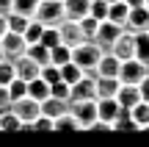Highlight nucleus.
Listing matches in <instances>:
<instances>
[{
  "mask_svg": "<svg viewBox=\"0 0 149 147\" xmlns=\"http://www.w3.org/2000/svg\"><path fill=\"white\" fill-rule=\"evenodd\" d=\"M100 56H102V50L94 42H80L77 47H72V61L88 78H97V61H100Z\"/></svg>",
  "mask_w": 149,
  "mask_h": 147,
  "instance_id": "nucleus-1",
  "label": "nucleus"
},
{
  "mask_svg": "<svg viewBox=\"0 0 149 147\" xmlns=\"http://www.w3.org/2000/svg\"><path fill=\"white\" fill-rule=\"evenodd\" d=\"M31 20L42 22L44 28H58L61 22L66 20L64 17V6H61V0H39L36 11H33Z\"/></svg>",
  "mask_w": 149,
  "mask_h": 147,
  "instance_id": "nucleus-2",
  "label": "nucleus"
},
{
  "mask_svg": "<svg viewBox=\"0 0 149 147\" xmlns=\"http://www.w3.org/2000/svg\"><path fill=\"white\" fill-rule=\"evenodd\" d=\"M69 114L77 120L80 131H88L97 122V100H77V103H69Z\"/></svg>",
  "mask_w": 149,
  "mask_h": 147,
  "instance_id": "nucleus-3",
  "label": "nucleus"
},
{
  "mask_svg": "<svg viewBox=\"0 0 149 147\" xmlns=\"http://www.w3.org/2000/svg\"><path fill=\"white\" fill-rule=\"evenodd\" d=\"M122 31H124L122 25H116V22H111V20H102L100 25H97V33H94V39H91V42H94L102 53H108V50H111V44L119 39V33H122Z\"/></svg>",
  "mask_w": 149,
  "mask_h": 147,
  "instance_id": "nucleus-4",
  "label": "nucleus"
},
{
  "mask_svg": "<svg viewBox=\"0 0 149 147\" xmlns=\"http://www.w3.org/2000/svg\"><path fill=\"white\" fill-rule=\"evenodd\" d=\"M25 47H28L25 36L17 33V31H6L3 36H0V50H3V58H6V61L19 58V56L25 53Z\"/></svg>",
  "mask_w": 149,
  "mask_h": 147,
  "instance_id": "nucleus-5",
  "label": "nucleus"
},
{
  "mask_svg": "<svg viewBox=\"0 0 149 147\" xmlns=\"http://www.w3.org/2000/svg\"><path fill=\"white\" fill-rule=\"evenodd\" d=\"M144 75H146L144 61H138V58H124V61H119V75H116L119 83H133V86H138Z\"/></svg>",
  "mask_w": 149,
  "mask_h": 147,
  "instance_id": "nucleus-6",
  "label": "nucleus"
},
{
  "mask_svg": "<svg viewBox=\"0 0 149 147\" xmlns=\"http://www.w3.org/2000/svg\"><path fill=\"white\" fill-rule=\"evenodd\" d=\"M124 31H130V33H149V6H135V8L127 11Z\"/></svg>",
  "mask_w": 149,
  "mask_h": 147,
  "instance_id": "nucleus-7",
  "label": "nucleus"
},
{
  "mask_svg": "<svg viewBox=\"0 0 149 147\" xmlns=\"http://www.w3.org/2000/svg\"><path fill=\"white\" fill-rule=\"evenodd\" d=\"M8 108L14 111L17 117H19V122H31V120H36V117L42 114V108H39V100L28 97V94H22V97L11 100V106H8Z\"/></svg>",
  "mask_w": 149,
  "mask_h": 147,
  "instance_id": "nucleus-8",
  "label": "nucleus"
},
{
  "mask_svg": "<svg viewBox=\"0 0 149 147\" xmlns=\"http://www.w3.org/2000/svg\"><path fill=\"white\" fill-rule=\"evenodd\" d=\"M133 50H135V36H133L130 31H122V33H119V39L111 44L108 53L116 56L119 61H124V58H133Z\"/></svg>",
  "mask_w": 149,
  "mask_h": 147,
  "instance_id": "nucleus-9",
  "label": "nucleus"
},
{
  "mask_svg": "<svg viewBox=\"0 0 149 147\" xmlns=\"http://www.w3.org/2000/svg\"><path fill=\"white\" fill-rule=\"evenodd\" d=\"M77 100H97V94H94V78L83 75L80 81H74L69 86V103H77Z\"/></svg>",
  "mask_w": 149,
  "mask_h": 147,
  "instance_id": "nucleus-10",
  "label": "nucleus"
},
{
  "mask_svg": "<svg viewBox=\"0 0 149 147\" xmlns=\"http://www.w3.org/2000/svg\"><path fill=\"white\" fill-rule=\"evenodd\" d=\"M58 36H61V44H66V47H77L80 42H86L83 39V31H80V25L74 20H64L58 25Z\"/></svg>",
  "mask_w": 149,
  "mask_h": 147,
  "instance_id": "nucleus-11",
  "label": "nucleus"
},
{
  "mask_svg": "<svg viewBox=\"0 0 149 147\" xmlns=\"http://www.w3.org/2000/svg\"><path fill=\"white\" fill-rule=\"evenodd\" d=\"M11 64H14V75L22 78V81H33V78H39V70H42V67H39L33 58H28L25 53H22L19 58H14Z\"/></svg>",
  "mask_w": 149,
  "mask_h": 147,
  "instance_id": "nucleus-12",
  "label": "nucleus"
},
{
  "mask_svg": "<svg viewBox=\"0 0 149 147\" xmlns=\"http://www.w3.org/2000/svg\"><path fill=\"white\" fill-rule=\"evenodd\" d=\"M39 108H42L44 117H50V120H55V117L66 114L69 111V100H61V97H53V94H47V97L39 103Z\"/></svg>",
  "mask_w": 149,
  "mask_h": 147,
  "instance_id": "nucleus-13",
  "label": "nucleus"
},
{
  "mask_svg": "<svg viewBox=\"0 0 149 147\" xmlns=\"http://www.w3.org/2000/svg\"><path fill=\"white\" fill-rule=\"evenodd\" d=\"M116 92H119V78H108V75H97L94 78V94H97V100L116 97Z\"/></svg>",
  "mask_w": 149,
  "mask_h": 147,
  "instance_id": "nucleus-14",
  "label": "nucleus"
},
{
  "mask_svg": "<svg viewBox=\"0 0 149 147\" xmlns=\"http://www.w3.org/2000/svg\"><path fill=\"white\" fill-rule=\"evenodd\" d=\"M88 3L91 0H61V6H64V17L66 20H83V17H88Z\"/></svg>",
  "mask_w": 149,
  "mask_h": 147,
  "instance_id": "nucleus-15",
  "label": "nucleus"
},
{
  "mask_svg": "<svg viewBox=\"0 0 149 147\" xmlns=\"http://www.w3.org/2000/svg\"><path fill=\"white\" fill-rule=\"evenodd\" d=\"M138 100H141L138 86H133V83H119V92H116V103H119V106H124V108H133Z\"/></svg>",
  "mask_w": 149,
  "mask_h": 147,
  "instance_id": "nucleus-16",
  "label": "nucleus"
},
{
  "mask_svg": "<svg viewBox=\"0 0 149 147\" xmlns=\"http://www.w3.org/2000/svg\"><path fill=\"white\" fill-rule=\"evenodd\" d=\"M119 114V103H116V97H102V100H97V120H102V122H113V117Z\"/></svg>",
  "mask_w": 149,
  "mask_h": 147,
  "instance_id": "nucleus-17",
  "label": "nucleus"
},
{
  "mask_svg": "<svg viewBox=\"0 0 149 147\" xmlns=\"http://www.w3.org/2000/svg\"><path fill=\"white\" fill-rule=\"evenodd\" d=\"M97 75H108V78H116L119 75V58L111 53H102L100 61H97Z\"/></svg>",
  "mask_w": 149,
  "mask_h": 147,
  "instance_id": "nucleus-18",
  "label": "nucleus"
},
{
  "mask_svg": "<svg viewBox=\"0 0 149 147\" xmlns=\"http://www.w3.org/2000/svg\"><path fill=\"white\" fill-rule=\"evenodd\" d=\"M25 56H28V58H33L39 67L50 64V47H44L42 42H33V44H28V47H25Z\"/></svg>",
  "mask_w": 149,
  "mask_h": 147,
  "instance_id": "nucleus-19",
  "label": "nucleus"
},
{
  "mask_svg": "<svg viewBox=\"0 0 149 147\" xmlns=\"http://www.w3.org/2000/svg\"><path fill=\"white\" fill-rule=\"evenodd\" d=\"M25 94L42 103V100L50 94V83H47V81H42V78H33V81H28V89H25Z\"/></svg>",
  "mask_w": 149,
  "mask_h": 147,
  "instance_id": "nucleus-20",
  "label": "nucleus"
},
{
  "mask_svg": "<svg viewBox=\"0 0 149 147\" xmlns=\"http://www.w3.org/2000/svg\"><path fill=\"white\" fill-rule=\"evenodd\" d=\"M127 11H130V6L124 3V0H116V3H108V20L124 28V20H127Z\"/></svg>",
  "mask_w": 149,
  "mask_h": 147,
  "instance_id": "nucleus-21",
  "label": "nucleus"
},
{
  "mask_svg": "<svg viewBox=\"0 0 149 147\" xmlns=\"http://www.w3.org/2000/svg\"><path fill=\"white\" fill-rule=\"evenodd\" d=\"M135 36V50H133V58L144 61V67L149 64V33H133Z\"/></svg>",
  "mask_w": 149,
  "mask_h": 147,
  "instance_id": "nucleus-22",
  "label": "nucleus"
},
{
  "mask_svg": "<svg viewBox=\"0 0 149 147\" xmlns=\"http://www.w3.org/2000/svg\"><path fill=\"white\" fill-rule=\"evenodd\" d=\"M66 61H72V47H66V44H55V47H50V64H55V67H61V64H66Z\"/></svg>",
  "mask_w": 149,
  "mask_h": 147,
  "instance_id": "nucleus-23",
  "label": "nucleus"
},
{
  "mask_svg": "<svg viewBox=\"0 0 149 147\" xmlns=\"http://www.w3.org/2000/svg\"><path fill=\"white\" fill-rule=\"evenodd\" d=\"M58 70H61V81L69 83V86H72L74 81H80V78H83V70H80L74 61H66V64H61Z\"/></svg>",
  "mask_w": 149,
  "mask_h": 147,
  "instance_id": "nucleus-24",
  "label": "nucleus"
},
{
  "mask_svg": "<svg viewBox=\"0 0 149 147\" xmlns=\"http://www.w3.org/2000/svg\"><path fill=\"white\" fill-rule=\"evenodd\" d=\"M130 114H133V120L138 122L141 128H149V103L146 100H138V103L130 108Z\"/></svg>",
  "mask_w": 149,
  "mask_h": 147,
  "instance_id": "nucleus-25",
  "label": "nucleus"
},
{
  "mask_svg": "<svg viewBox=\"0 0 149 147\" xmlns=\"http://www.w3.org/2000/svg\"><path fill=\"white\" fill-rule=\"evenodd\" d=\"M28 22H31V17H25V14H17V11H8V14H6V25H8V31L22 33L28 28Z\"/></svg>",
  "mask_w": 149,
  "mask_h": 147,
  "instance_id": "nucleus-26",
  "label": "nucleus"
},
{
  "mask_svg": "<svg viewBox=\"0 0 149 147\" xmlns=\"http://www.w3.org/2000/svg\"><path fill=\"white\" fill-rule=\"evenodd\" d=\"M53 131H80V125H77V120H74L69 111H66V114L53 120Z\"/></svg>",
  "mask_w": 149,
  "mask_h": 147,
  "instance_id": "nucleus-27",
  "label": "nucleus"
},
{
  "mask_svg": "<svg viewBox=\"0 0 149 147\" xmlns=\"http://www.w3.org/2000/svg\"><path fill=\"white\" fill-rule=\"evenodd\" d=\"M19 117L14 114L11 108H6V111H0V131H19Z\"/></svg>",
  "mask_w": 149,
  "mask_h": 147,
  "instance_id": "nucleus-28",
  "label": "nucleus"
},
{
  "mask_svg": "<svg viewBox=\"0 0 149 147\" xmlns=\"http://www.w3.org/2000/svg\"><path fill=\"white\" fill-rule=\"evenodd\" d=\"M42 31H44L42 22L31 20V22H28V28L22 31V36H25V42H28V44H33V42H39V39H42Z\"/></svg>",
  "mask_w": 149,
  "mask_h": 147,
  "instance_id": "nucleus-29",
  "label": "nucleus"
},
{
  "mask_svg": "<svg viewBox=\"0 0 149 147\" xmlns=\"http://www.w3.org/2000/svg\"><path fill=\"white\" fill-rule=\"evenodd\" d=\"M77 25H80V31H83V39H86V42H91L94 33H97L100 20H94V17H83V20H77Z\"/></svg>",
  "mask_w": 149,
  "mask_h": 147,
  "instance_id": "nucleus-30",
  "label": "nucleus"
},
{
  "mask_svg": "<svg viewBox=\"0 0 149 147\" xmlns=\"http://www.w3.org/2000/svg\"><path fill=\"white\" fill-rule=\"evenodd\" d=\"M88 17H94V20H108V3L105 0H91L88 3Z\"/></svg>",
  "mask_w": 149,
  "mask_h": 147,
  "instance_id": "nucleus-31",
  "label": "nucleus"
},
{
  "mask_svg": "<svg viewBox=\"0 0 149 147\" xmlns=\"http://www.w3.org/2000/svg\"><path fill=\"white\" fill-rule=\"evenodd\" d=\"M36 6H39V0H14L11 11H17V14H25V17H33Z\"/></svg>",
  "mask_w": 149,
  "mask_h": 147,
  "instance_id": "nucleus-32",
  "label": "nucleus"
},
{
  "mask_svg": "<svg viewBox=\"0 0 149 147\" xmlns=\"http://www.w3.org/2000/svg\"><path fill=\"white\" fill-rule=\"evenodd\" d=\"M6 89H8V97L11 100H17V97H22V94H25V89H28V81H22V78H11V83H8V86H6Z\"/></svg>",
  "mask_w": 149,
  "mask_h": 147,
  "instance_id": "nucleus-33",
  "label": "nucleus"
},
{
  "mask_svg": "<svg viewBox=\"0 0 149 147\" xmlns=\"http://www.w3.org/2000/svg\"><path fill=\"white\" fill-rule=\"evenodd\" d=\"M11 78H14V64L6 58H0V86H8Z\"/></svg>",
  "mask_w": 149,
  "mask_h": 147,
  "instance_id": "nucleus-34",
  "label": "nucleus"
},
{
  "mask_svg": "<svg viewBox=\"0 0 149 147\" xmlns=\"http://www.w3.org/2000/svg\"><path fill=\"white\" fill-rule=\"evenodd\" d=\"M39 42L44 44V47H55V44L61 42V36H58V28H44L42 31V39Z\"/></svg>",
  "mask_w": 149,
  "mask_h": 147,
  "instance_id": "nucleus-35",
  "label": "nucleus"
},
{
  "mask_svg": "<svg viewBox=\"0 0 149 147\" xmlns=\"http://www.w3.org/2000/svg\"><path fill=\"white\" fill-rule=\"evenodd\" d=\"M50 94L53 97H61V100H69V83H64V81L50 83Z\"/></svg>",
  "mask_w": 149,
  "mask_h": 147,
  "instance_id": "nucleus-36",
  "label": "nucleus"
},
{
  "mask_svg": "<svg viewBox=\"0 0 149 147\" xmlns=\"http://www.w3.org/2000/svg\"><path fill=\"white\" fill-rule=\"evenodd\" d=\"M28 125H31V131H53V120L44 117V114H39L36 120H31Z\"/></svg>",
  "mask_w": 149,
  "mask_h": 147,
  "instance_id": "nucleus-37",
  "label": "nucleus"
},
{
  "mask_svg": "<svg viewBox=\"0 0 149 147\" xmlns=\"http://www.w3.org/2000/svg\"><path fill=\"white\" fill-rule=\"evenodd\" d=\"M138 94H141V100H146V103H149V72L141 78V83H138Z\"/></svg>",
  "mask_w": 149,
  "mask_h": 147,
  "instance_id": "nucleus-38",
  "label": "nucleus"
},
{
  "mask_svg": "<svg viewBox=\"0 0 149 147\" xmlns=\"http://www.w3.org/2000/svg\"><path fill=\"white\" fill-rule=\"evenodd\" d=\"M11 106V97H8V89L6 86H0V111H6Z\"/></svg>",
  "mask_w": 149,
  "mask_h": 147,
  "instance_id": "nucleus-39",
  "label": "nucleus"
},
{
  "mask_svg": "<svg viewBox=\"0 0 149 147\" xmlns=\"http://www.w3.org/2000/svg\"><path fill=\"white\" fill-rule=\"evenodd\" d=\"M11 6H14V0H0V14H8V11H11Z\"/></svg>",
  "mask_w": 149,
  "mask_h": 147,
  "instance_id": "nucleus-40",
  "label": "nucleus"
},
{
  "mask_svg": "<svg viewBox=\"0 0 149 147\" xmlns=\"http://www.w3.org/2000/svg\"><path fill=\"white\" fill-rule=\"evenodd\" d=\"M6 31H8V25H6V17H3V14H0V36H3V33H6Z\"/></svg>",
  "mask_w": 149,
  "mask_h": 147,
  "instance_id": "nucleus-41",
  "label": "nucleus"
},
{
  "mask_svg": "<svg viewBox=\"0 0 149 147\" xmlns=\"http://www.w3.org/2000/svg\"><path fill=\"white\" fill-rule=\"evenodd\" d=\"M124 3H127V6H130V8H135V6H146V3H144V0H124Z\"/></svg>",
  "mask_w": 149,
  "mask_h": 147,
  "instance_id": "nucleus-42",
  "label": "nucleus"
},
{
  "mask_svg": "<svg viewBox=\"0 0 149 147\" xmlns=\"http://www.w3.org/2000/svg\"><path fill=\"white\" fill-rule=\"evenodd\" d=\"M105 3H116V0H105Z\"/></svg>",
  "mask_w": 149,
  "mask_h": 147,
  "instance_id": "nucleus-43",
  "label": "nucleus"
},
{
  "mask_svg": "<svg viewBox=\"0 0 149 147\" xmlns=\"http://www.w3.org/2000/svg\"><path fill=\"white\" fill-rule=\"evenodd\" d=\"M0 58H3V50H0Z\"/></svg>",
  "mask_w": 149,
  "mask_h": 147,
  "instance_id": "nucleus-44",
  "label": "nucleus"
},
{
  "mask_svg": "<svg viewBox=\"0 0 149 147\" xmlns=\"http://www.w3.org/2000/svg\"><path fill=\"white\" fill-rule=\"evenodd\" d=\"M144 3H146V6H149V0H144Z\"/></svg>",
  "mask_w": 149,
  "mask_h": 147,
  "instance_id": "nucleus-45",
  "label": "nucleus"
},
{
  "mask_svg": "<svg viewBox=\"0 0 149 147\" xmlns=\"http://www.w3.org/2000/svg\"><path fill=\"white\" fill-rule=\"evenodd\" d=\"M146 72H149V64H146Z\"/></svg>",
  "mask_w": 149,
  "mask_h": 147,
  "instance_id": "nucleus-46",
  "label": "nucleus"
}]
</instances>
